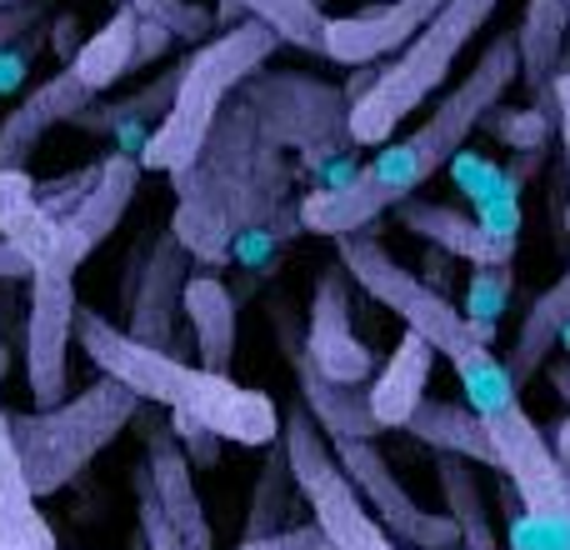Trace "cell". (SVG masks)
Listing matches in <instances>:
<instances>
[{
	"mask_svg": "<svg viewBox=\"0 0 570 550\" xmlns=\"http://www.w3.org/2000/svg\"><path fill=\"white\" fill-rule=\"evenodd\" d=\"M170 40H176V30L160 26V20H150V16H140V30H136V70L150 66L156 56H166Z\"/></svg>",
	"mask_w": 570,
	"mask_h": 550,
	"instance_id": "obj_34",
	"label": "cell"
},
{
	"mask_svg": "<svg viewBox=\"0 0 570 550\" xmlns=\"http://www.w3.org/2000/svg\"><path fill=\"white\" fill-rule=\"evenodd\" d=\"M465 550H471V546H465Z\"/></svg>",
	"mask_w": 570,
	"mask_h": 550,
	"instance_id": "obj_45",
	"label": "cell"
},
{
	"mask_svg": "<svg viewBox=\"0 0 570 550\" xmlns=\"http://www.w3.org/2000/svg\"><path fill=\"white\" fill-rule=\"evenodd\" d=\"M6 6H30V0H0V10H6Z\"/></svg>",
	"mask_w": 570,
	"mask_h": 550,
	"instance_id": "obj_40",
	"label": "cell"
},
{
	"mask_svg": "<svg viewBox=\"0 0 570 550\" xmlns=\"http://www.w3.org/2000/svg\"><path fill=\"white\" fill-rule=\"evenodd\" d=\"M570 16L561 0H525L521 26H515V56H521L525 106L556 116V76H561V46H566Z\"/></svg>",
	"mask_w": 570,
	"mask_h": 550,
	"instance_id": "obj_15",
	"label": "cell"
},
{
	"mask_svg": "<svg viewBox=\"0 0 570 550\" xmlns=\"http://www.w3.org/2000/svg\"><path fill=\"white\" fill-rule=\"evenodd\" d=\"M140 395L130 391L116 375H100L96 385L76 395V401H56V405H36L30 415L10 411V435L16 451L26 461L30 491L36 495H56L136 421Z\"/></svg>",
	"mask_w": 570,
	"mask_h": 550,
	"instance_id": "obj_6",
	"label": "cell"
},
{
	"mask_svg": "<svg viewBox=\"0 0 570 550\" xmlns=\"http://www.w3.org/2000/svg\"><path fill=\"white\" fill-rule=\"evenodd\" d=\"M451 0H385V6L355 10V16L325 20V60L335 66H371L405 46L421 26H431Z\"/></svg>",
	"mask_w": 570,
	"mask_h": 550,
	"instance_id": "obj_13",
	"label": "cell"
},
{
	"mask_svg": "<svg viewBox=\"0 0 570 550\" xmlns=\"http://www.w3.org/2000/svg\"><path fill=\"white\" fill-rule=\"evenodd\" d=\"M321 550H335V546H321Z\"/></svg>",
	"mask_w": 570,
	"mask_h": 550,
	"instance_id": "obj_43",
	"label": "cell"
},
{
	"mask_svg": "<svg viewBox=\"0 0 570 550\" xmlns=\"http://www.w3.org/2000/svg\"><path fill=\"white\" fill-rule=\"evenodd\" d=\"M36 271H40V266L26 256V251H20V246H10V240L0 236V281H30V275H36Z\"/></svg>",
	"mask_w": 570,
	"mask_h": 550,
	"instance_id": "obj_37",
	"label": "cell"
},
{
	"mask_svg": "<svg viewBox=\"0 0 570 550\" xmlns=\"http://www.w3.org/2000/svg\"><path fill=\"white\" fill-rule=\"evenodd\" d=\"M335 461L345 465V475L355 481V491L365 495L381 526L395 536L405 550H451L461 546V526L451 515H435V511H421L415 495L395 481L391 461L375 451V435H335L331 441Z\"/></svg>",
	"mask_w": 570,
	"mask_h": 550,
	"instance_id": "obj_8",
	"label": "cell"
},
{
	"mask_svg": "<svg viewBox=\"0 0 570 550\" xmlns=\"http://www.w3.org/2000/svg\"><path fill=\"white\" fill-rule=\"evenodd\" d=\"M431 365H435V345L425 341L421 331H405L401 345L391 351V361H385V371L375 375V385H365L381 431H405V421L415 415V405L425 401Z\"/></svg>",
	"mask_w": 570,
	"mask_h": 550,
	"instance_id": "obj_19",
	"label": "cell"
},
{
	"mask_svg": "<svg viewBox=\"0 0 570 550\" xmlns=\"http://www.w3.org/2000/svg\"><path fill=\"white\" fill-rule=\"evenodd\" d=\"M515 550H570V511H525L511 526Z\"/></svg>",
	"mask_w": 570,
	"mask_h": 550,
	"instance_id": "obj_31",
	"label": "cell"
},
{
	"mask_svg": "<svg viewBox=\"0 0 570 550\" xmlns=\"http://www.w3.org/2000/svg\"><path fill=\"white\" fill-rule=\"evenodd\" d=\"M285 355H291V365H295L301 405L315 415V425L325 431V441H335V435H381V421H375V411H371V395H365L361 385L331 381V375L305 355L301 341L285 345Z\"/></svg>",
	"mask_w": 570,
	"mask_h": 550,
	"instance_id": "obj_16",
	"label": "cell"
},
{
	"mask_svg": "<svg viewBox=\"0 0 570 550\" xmlns=\"http://www.w3.org/2000/svg\"><path fill=\"white\" fill-rule=\"evenodd\" d=\"M295 495V471H291V455H285V441H271L266 445V465H261V481H256V495H250V521H246V536H271V531H285V515H291Z\"/></svg>",
	"mask_w": 570,
	"mask_h": 550,
	"instance_id": "obj_26",
	"label": "cell"
},
{
	"mask_svg": "<svg viewBox=\"0 0 570 550\" xmlns=\"http://www.w3.org/2000/svg\"><path fill=\"white\" fill-rule=\"evenodd\" d=\"M76 335H80V351L90 355V365L100 375L126 381L140 401H156L166 411L190 415L206 431H216L220 441L261 445V451L271 441H281L285 421L266 391H250V385L230 381L220 371H206V365L176 361L166 345H150L130 331H116L106 315L86 311V305L76 311Z\"/></svg>",
	"mask_w": 570,
	"mask_h": 550,
	"instance_id": "obj_3",
	"label": "cell"
},
{
	"mask_svg": "<svg viewBox=\"0 0 570 550\" xmlns=\"http://www.w3.org/2000/svg\"><path fill=\"white\" fill-rule=\"evenodd\" d=\"M76 50H80V20L76 16H60L56 20V56L70 66V60H76Z\"/></svg>",
	"mask_w": 570,
	"mask_h": 550,
	"instance_id": "obj_38",
	"label": "cell"
},
{
	"mask_svg": "<svg viewBox=\"0 0 570 550\" xmlns=\"http://www.w3.org/2000/svg\"><path fill=\"white\" fill-rule=\"evenodd\" d=\"M341 266L351 271V281L371 295L375 305H385L391 315H401L405 331H421L435 345V355L451 361V371L461 375L465 405L485 421L495 441V471L505 475L525 511H566V475L556 461V445L541 435V425L525 415L521 405V381L511 375V361H501L491 345V331L471 321L455 301H445L435 285H425L421 275H411L391 251L365 230L335 236Z\"/></svg>",
	"mask_w": 570,
	"mask_h": 550,
	"instance_id": "obj_1",
	"label": "cell"
},
{
	"mask_svg": "<svg viewBox=\"0 0 570 550\" xmlns=\"http://www.w3.org/2000/svg\"><path fill=\"white\" fill-rule=\"evenodd\" d=\"M521 80V56H515V36H495L481 50V60L471 66V76L451 90L445 100H435V110L415 130H405L401 140L381 150L371 166H361L341 186H321L301 200V226L311 236H351L365 230L375 216L395 210L401 200H411L435 170H445L465 150V140L481 130V120L511 96V86Z\"/></svg>",
	"mask_w": 570,
	"mask_h": 550,
	"instance_id": "obj_2",
	"label": "cell"
},
{
	"mask_svg": "<svg viewBox=\"0 0 570 550\" xmlns=\"http://www.w3.org/2000/svg\"><path fill=\"white\" fill-rule=\"evenodd\" d=\"M281 36L266 26V20H240V26L220 30L216 40H206L200 50H190L180 60L176 76V96H170L166 116L156 120V130L140 146V166L146 170H166V176H180L200 160L210 130H216L220 100L250 80L271 56H276Z\"/></svg>",
	"mask_w": 570,
	"mask_h": 550,
	"instance_id": "obj_4",
	"label": "cell"
},
{
	"mask_svg": "<svg viewBox=\"0 0 570 550\" xmlns=\"http://www.w3.org/2000/svg\"><path fill=\"white\" fill-rule=\"evenodd\" d=\"M180 305H186V321L196 331L200 365L230 375V361H236V301H230L226 281L190 275V281H180Z\"/></svg>",
	"mask_w": 570,
	"mask_h": 550,
	"instance_id": "obj_21",
	"label": "cell"
},
{
	"mask_svg": "<svg viewBox=\"0 0 570 550\" xmlns=\"http://www.w3.org/2000/svg\"><path fill=\"white\" fill-rule=\"evenodd\" d=\"M90 100H96V90H90L70 66L60 70V76L40 80V86L30 90L20 106H10V116L0 120V170H26L40 140H46L56 126L76 120Z\"/></svg>",
	"mask_w": 570,
	"mask_h": 550,
	"instance_id": "obj_14",
	"label": "cell"
},
{
	"mask_svg": "<svg viewBox=\"0 0 570 550\" xmlns=\"http://www.w3.org/2000/svg\"><path fill=\"white\" fill-rule=\"evenodd\" d=\"M230 6H240L246 16L266 20L285 46H301V50L325 56V20L331 16H325V6H315V0H230Z\"/></svg>",
	"mask_w": 570,
	"mask_h": 550,
	"instance_id": "obj_27",
	"label": "cell"
},
{
	"mask_svg": "<svg viewBox=\"0 0 570 550\" xmlns=\"http://www.w3.org/2000/svg\"><path fill=\"white\" fill-rule=\"evenodd\" d=\"M140 156L136 150H110L106 160H96V180L86 186V196L60 216V271H80L90 261V251L120 226V216L130 210L140 186Z\"/></svg>",
	"mask_w": 570,
	"mask_h": 550,
	"instance_id": "obj_10",
	"label": "cell"
},
{
	"mask_svg": "<svg viewBox=\"0 0 570 550\" xmlns=\"http://www.w3.org/2000/svg\"><path fill=\"white\" fill-rule=\"evenodd\" d=\"M26 461L10 435V411L0 405V550H56V531L40 515Z\"/></svg>",
	"mask_w": 570,
	"mask_h": 550,
	"instance_id": "obj_18",
	"label": "cell"
},
{
	"mask_svg": "<svg viewBox=\"0 0 570 550\" xmlns=\"http://www.w3.org/2000/svg\"><path fill=\"white\" fill-rule=\"evenodd\" d=\"M511 281H515L511 266H475L471 295H465V315H471L481 331L495 335V321H501L505 301H511Z\"/></svg>",
	"mask_w": 570,
	"mask_h": 550,
	"instance_id": "obj_28",
	"label": "cell"
},
{
	"mask_svg": "<svg viewBox=\"0 0 570 550\" xmlns=\"http://www.w3.org/2000/svg\"><path fill=\"white\" fill-rule=\"evenodd\" d=\"M136 505H140V536H146V550H190V541L170 526V515L160 511L156 485H150L146 465L136 471Z\"/></svg>",
	"mask_w": 570,
	"mask_h": 550,
	"instance_id": "obj_30",
	"label": "cell"
},
{
	"mask_svg": "<svg viewBox=\"0 0 570 550\" xmlns=\"http://www.w3.org/2000/svg\"><path fill=\"white\" fill-rule=\"evenodd\" d=\"M136 30H140V10L126 0V10H116V16H110L106 26H100L96 36L76 50L70 70H76L96 96L100 90H110L116 80H126L130 70H136Z\"/></svg>",
	"mask_w": 570,
	"mask_h": 550,
	"instance_id": "obj_24",
	"label": "cell"
},
{
	"mask_svg": "<svg viewBox=\"0 0 570 550\" xmlns=\"http://www.w3.org/2000/svg\"><path fill=\"white\" fill-rule=\"evenodd\" d=\"M405 431H411L415 441L435 445V451L465 455L471 465H491V471H495V441H491L485 421L471 411V405L421 401V405H415V415L405 421Z\"/></svg>",
	"mask_w": 570,
	"mask_h": 550,
	"instance_id": "obj_22",
	"label": "cell"
},
{
	"mask_svg": "<svg viewBox=\"0 0 570 550\" xmlns=\"http://www.w3.org/2000/svg\"><path fill=\"white\" fill-rule=\"evenodd\" d=\"M435 481H441V495H445V515L461 526V546L501 550L495 546V526H491V511H485V495H481V481H475L471 461L441 451V461H435Z\"/></svg>",
	"mask_w": 570,
	"mask_h": 550,
	"instance_id": "obj_25",
	"label": "cell"
},
{
	"mask_svg": "<svg viewBox=\"0 0 570 550\" xmlns=\"http://www.w3.org/2000/svg\"><path fill=\"white\" fill-rule=\"evenodd\" d=\"M130 6H136L140 16L160 20V26H170L176 40H190V46L210 36V16L196 6V0H130Z\"/></svg>",
	"mask_w": 570,
	"mask_h": 550,
	"instance_id": "obj_32",
	"label": "cell"
},
{
	"mask_svg": "<svg viewBox=\"0 0 570 550\" xmlns=\"http://www.w3.org/2000/svg\"><path fill=\"white\" fill-rule=\"evenodd\" d=\"M40 6H46V0H30V6H6V10H0V46H6V40H16V36H26V30L40 20Z\"/></svg>",
	"mask_w": 570,
	"mask_h": 550,
	"instance_id": "obj_35",
	"label": "cell"
},
{
	"mask_svg": "<svg viewBox=\"0 0 570 550\" xmlns=\"http://www.w3.org/2000/svg\"><path fill=\"white\" fill-rule=\"evenodd\" d=\"M0 236L26 251L40 271H60V216L40 206L26 170H0Z\"/></svg>",
	"mask_w": 570,
	"mask_h": 550,
	"instance_id": "obj_20",
	"label": "cell"
},
{
	"mask_svg": "<svg viewBox=\"0 0 570 550\" xmlns=\"http://www.w3.org/2000/svg\"><path fill=\"white\" fill-rule=\"evenodd\" d=\"M556 130H561V146H566V170H570V66L556 76ZM570 226V216H566Z\"/></svg>",
	"mask_w": 570,
	"mask_h": 550,
	"instance_id": "obj_36",
	"label": "cell"
},
{
	"mask_svg": "<svg viewBox=\"0 0 570 550\" xmlns=\"http://www.w3.org/2000/svg\"><path fill=\"white\" fill-rule=\"evenodd\" d=\"M301 345L331 381L365 385V375L375 371L371 345H361V335H355V325H351V271L345 266H331L315 281Z\"/></svg>",
	"mask_w": 570,
	"mask_h": 550,
	"instance_id": "obj_11",
	"label": "cell"
},
{
	"mask_svg": "<svg viewBox=\"0 0 570 550\" xmlns=\"http://www.w3.org/2000/svg\"><path fill=\"white\" fill-rule=\"evenodd\" d=\"M285 455H291L295 485H301V501L311 505L315 526L325 531V546L335 550H401L391 531L381 526V515L365 505V495L355 491V481L345 475V465L335 461L325 431L315 425V415L305 405H295L281 425Z\"/></svg>",
	"mask_w": 570,
	"mask_h": 550,
	"instance_id": "obj_7",
	"label": "cell"
},
{
	"mask_svg": "<svg viewBox=\"0 0 570 550\" xmlns=\"http://www.w3.org/2000/svg\"><path fill=\"white\" fill-rule=\"evenodd\" d=\"M315 6H325V0H315Z\"/></svg>",
	"mask_w": 570,
	"mask_h": 550,
	"instance_id": "obj_44",
	"label": "cell"
},
{
	"mask_svg": "<svg viewBox=\"0 0 570 550\" xmlns=\"http://www.w3.org/2000/svg\"><path fill=\"white\" fill-rule=\"evenodd\" d=\"M146 471H150V485H156L160 511L170 515V526L186 536L190 550H210V521H206V511H200L190 465L176 445V425H156V431H146Z\"/></svg>",
	"mask_w": 570,
	"mask_h": 550,
	"instance_id": "obj_17",
	"label": "cell"
},
{
	"mask_svg": "<svg viewBox=\"0 0 570 550\" xmlns=\"http://www.w3.org/2000/svg\"><path fill=\"white\" fill-rule=\"evenodd\" d=\"M561 391H566V395H570V375H566V385H561Z\"/></svg>",
	"mask_w": 570,
	"mask_h": 550,
	"instance_id": "obj_41",
	"label": "cell"
},
{
	"mask_svg": "<svg viewBox=\"0 0 570 550\" xmlns=\"http://www.w3.org/2000/svg\"><path fill=\"white\" fill-rule=\"evenodd\" d=\"M556 461H561L566 475V511H570V421H561V431H556Z\"/></svg>",
	"mask_w": 570,
	"mask_h": 550,
	"instance_id": "obj_39",
	"label": "cell"
},
{
	"mask_svg": "<svg viewBox=\"0 0 570 550\" xmlns=\"http://www.w3.org/2000/svg\"><path fill=\"white\" fill-rule=\"evenodd\" d=\"M76 311V271H36L26 281V385L36 405L66 401Z\"/></svg>",
	"mask_w": 570,
	"mask_h": 550,
	"instance_id": "obj_9",
	"label": "cell"
},
{
	"mask_svg": "<svg viewBox=\"0 0 570 550\" xmlns=\"http://www.w3.org/2000/svg\"><path fill=\"white\" fill-rule=\"evenodd\" d=\"M561 6H566V16H570V0H561Z\"/></svg>",
	"mask_w": 570,
	"mask_h": 550,
	"instance_id": "obj_42",
	"label": "cell"
},
{
	"mask_svg": "<svg viewBox=\"0 0 570 550\" xmlns=\"http://www.w3.org/2000/svg\"><path fill=\"white\" fill-rule=\"evenodd\" d=\"M501 0H451L431 26H421L401 50L391 56V66L375 70V80L351 100L345 110V130L355 146H385L395 136L405 116L425 106L435 90L451 80L461 50L475 40V30L495 16Z\"/></svg>",
	"mask_w": 570,
	"mask_h": 550,
	"instance_id": "obj_5",
	"label": "cell"
},
{
	"mask_svg": "<svg viewBox=\"0 0 570 550\" xmlns=\"http://www.w3.org/2000/svg\"><path fill=\"white\" fill-rule=\"evenodd\" d=\"M481 126H491L495 136H501L505 146H515V150H546V136H551L556 116H546V110H535V106H521V110L495 106Z\"/></svg>",
	"mask_w": 570,
	"mask_h": 550,
	"instance_id": "obj_29",
	"label": "cell"
},
{
	"mask_svg": "<svg viewBox=\"0 0 570 550\" xmlns=\"http://www.w3.org/2000/svg\"><path fill=\"white\" fill-rule=\"evenodd\" d=\"M401 226L411 236L441 246L445 256H461L471 266H511L515 240H521V216H465L451 206H431V200H401Z\"/></svg>",
	"mask_w": 570,
	"mask_h": 550,
	"instance_id": "obj_12",
	"label": "cell"
},
{
	"mask_svg": "<svg viewBox=\"0 0 570 550\" xmlns=\"http://www.w3.org/2000/svg\"><path fill=\"white\" fill-rule=\"evenodd\" d=\"M325 546V531L321 526H285V531H271V536H246L236 550H321Z\"/></svg>",
	"mask_w": 570,
	"mask_h": 550,
	"instance_id": "obj_33",
	"label": "cell"
},
{
	"mask_svg": "<svg viewBox=\"0 0 570 550\" xmlns=\"http://www.w3.org/2000/svg\"><path fill=\"white\" fill-rule=\"evenodd\" d=\"M566 325H570V266L535 295L531 311H525V321H521V331H515V345H511V375L515 381L525 385L535 371H541L546 355H551V345H561Z\"/></svg>",
	"mask_w": 570,
	"mask_h": 550,
	"instance_id": "obj_23",
	"label": "cell"
}]
</instances>
